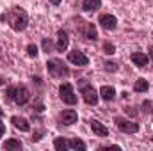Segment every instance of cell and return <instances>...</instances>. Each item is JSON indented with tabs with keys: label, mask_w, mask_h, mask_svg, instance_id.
Masks as SVG:
<instances>
[{
	"label": "cell",
	"mask_w": 153,
	"mask_h": 151,
	"mask_svg": "<svg viewBox=\"0 0 153 151\" xmlns=\"http://www.w3.org/2000/svg\"><path fill=\"white\" fill-rule=\"evenodd\" d=\"M100 5H102V0H84V2H82V7H84L85 11H89V13L98 11Z\"/></svg>",
	"instance_id": "obj_16"
},
{
	"label": "cell",
	"mask_w": 153,
	"mask_h": 151,
	"mask_svg": "<svg viewBox=\"0 0 153 151\" xmlns=\"http://www.w3.org/2000/svg\"><path fill=\"white\" fill-rule=\"evenodd\" d=\"M148 57L153 61V46H150V52H148Z\"/></svg>",
	"instance_id": "obj_26"
},
{
	"label": "cell",
	"mask_w": 153,
	"mask_h": 151,
	"mask_svg": "<svg viewBox=\"0 0 153 151\" xmlns=\"http://www.w3.org/2000/svg\"><path fill=\"white\" fill-rule=\"evenodd\" d=\"M89 126H91V130L98 135V137H107L109 135V130H107V126H103L100 121H96V119H91L89 121Z\"/></svg>",
	"instance_id": "obj_13"
},
{
	"label": "cell",
	"mask_w": 153,
	"mask_h": 151,
	"mask_svg": "<svg viewBox=\"0 0 153 151\" xmlns=\"http://www.w3.org/2000/svg\"><path fill=\"white\" fill-rule=\"evenodd\" d=\"M152 139H153V137H152Z\"/></svg>",
	"instance_id": "obj_29"
},
{
	"label": "cell",
	"mask_w": 153,
	"mask_h": 151,
	"mask_svg": "<svg viewBox=\"0 0 153 151\" xmlns=\"http://www.w3.org/2000/svg\"><path fill=\"white\" fill-rule=\"evenodd\" d=\"M76 119H78V114H76V110H73V109L62 110V112L59 114V121H61L62 124H66V126H70V124H75Z\"/></svg>",
	"instance_id": "obj_9"
},
{
	"label": "cell",
	"mask_w": 153,
	"mask_h": 151,
	"mask_svg": "<svg viewBox=\"0 0 153 151\" xmlns=\"http://www.w3.org/2000/svg\"><path fill=\"white\" fill-rule=\"evenodd\" d=\"M100 25L105 30H114L116 27H117V20H116V16H112V14H102L100 16Z\"/></svg>",
	"instance_id": "obj_11"
},
{
	"label": "cell",
	"mask_w": 153,
	"mask_h": 151,
	"mask_svg": "<svg viewBox=\"0 0 153 151\" xmlns=\"http://www.w3.org/2000/svg\"><path fill=\"white\" fill-rule=\"evenodd\" d=\"M11 123H13V126H14L16 130H20V132H29V130H30V123H29L25 117L13 115V117H11Z\"/></svg>",
	"instance_id": "obj_12"
},
{
	"label": "cell",
	"mask_w": 153,
	"mask_h": 151,
	"mask_svg": "<svg viewBox=\"0 0 153 151\" xmlns=\"http://www.w3.org/2000/svg\"><path fill=\"white\" fill-rule=\"evenodd\" d=\"M4 133H5V124H4V123L0 121V137H2Z\"/></svg>",
	"instance_id": "obj_25"
},
{
	"label": "cell",
	"mask_w": 153,
	"mask_h": 151,
	"mask_svg": "<svg viewBox=\"0 0 153 151\" xmlns=\"http://www.w3.org/2000/svg\"><path fill=\"white\" fill-rule=\"evenodd\" d=\"M22 148H23L22 142L16 141V139H9V141L4 142V150H22Z\"/></svg>",
	"instance_id": "obj_19"
},
{
	"label": "cell",
	"mask_w": 153,
	"mask_h": 151,
	"mask_svg": "<svg viewBox=\"0 0 153 151\" xmlns=\"http://www.w3.org/2000/svg\"><path fill=\"white\" fill-rule=\"evenodd\" d=\"M148 61H150V57H148L146 53H143V52L132 53V62H134L135 66H139V68H146V66H148Z\"/></svg>",
	"instance_id": "obj_14"
},
{
	"label": "cell",
	"mask_w": 153,
	"mask_h": 151,
	"mask_svg": "<svg viewBox=\"0 0 153 151\" xmlns=\"http://www.w3.org/2000/svg\"><path fill=\"white\" fill-rule=\"evenodd\" d=\"M100 96H102L105 101H112L116 98V89L111 87V85H103V87L100 89Z\"/></svg>",
	"instance_id": "obj_15"
},
{
	"label": "cell",
	"mask_w": 153,
	"mask_h": 151,
	"mask_svg": "<svg viewBox=\"0 0 153 151\" xmlns=\"http://www.w3.org/2000/svg\"><path fill=\"white\" fill-rule=\"evenodd\" d=\"M61 2H62V0H50V4H53V5H59Z\"/></svg>",
	"instance_id": "obj_27"
},
{
	"label": "cell",
	"mask_w": 153,
	"mask_h": 151,
	"mask_svg": "<svg viewBox=\"0 0 153 151\" xmlns=\"http://www.w3.org/2000/svg\"><path fill=\"white\" fill-rule=\"evenodd\" d=\"M2 115H4V110H2V109H0V117H2Z\"/></svg>",
	"instance_id": "obj_28"
},
{
	"label": "cell",
	"mask_w": 153,
	"mask_h": 151,
	"mask_svg": "<svg viewBox=\"0 0 153 151\" xmlns=\"http://www.w3.org/2000/svg\"><path fill=\"white\" fill-rule=\"evenodd\" d=\"M7 98L14 100L16 105H25L30 98V93L25 85H16V87H7Z\"/></svg>",
	"instance_id": "obj_3"
},
{
	"label": "cell",
	"mask_w": 153,
	"mask_h": 151,
	"mask_svg": "<svg viewBox=\"0 0 153 151\" xmlns=\"http://www.w3.org/2000/svg\"><path fill=\"white\" fill-rule=\"evenodd\" d=\"M0 20L5 21V23H7L13 30H16V32L25 30L27 25H29V14H27V11H25L23 7H13V9H9L7 13H4V14L0 16Z\"/></svg>",
	"instance_id": "obj_1"
},
{
	"label": "cell",
	"mask_w": 153,
	"mask_h": 151,
	"mask_svg": "<svg viewBox=\"0 0 153 151\" xmlns=\"http://www.w3.org/2000/svg\"><path fill=\"white\" fill-rule=\"evenodd\" d=\"M53 148H55L57 151H68V150H70V141H66V139L59 137V139H55V141H53Z\"/></svg>",
	"instance_id": "obj_17"
},
{
	"label": "cell",
	"mask_w": 153,
	"mask_h": 151,
	"mask_svg": "<svg viewBox=\"0 0 153 151\" xmlns=\"http://www.w3.org/2000/svg\"><path fill=\"white\" fill-rule=\"evenodd\" d=\"M52 48H53V43H52L50 39H43V50H45L46 53H50Z\"/></svg>",
	"instance_id": "obj_22"
},
{
	"label": "cell",
	"mask_w": 153,
	"mask_h": 151,
	"mask_svg": "<svg viewBox=\"0 0 153 151\" xmlns=\"http://www.w3.org/2000/svg\"><path fill=\"white\" fill-rule=\"evenodd\" d=\"M80 94H82V98H84V101H85L87 105H96V103H98V93H96V89H94L93 85H89V84L82 85Z\"/></svg>",
	"instance_id": "obj_7"
},
{
	"label": "cell",
	"mask_w": 153,
	"mask_h": 151,
	"mask_svg": "<svg viewBox=\"0 0 153 151\" xmlns=\"http://www.w3.org/2000/svg\"><path fill=\"white\" fill-rule=\"evenodd\" d=\"M46 70L53 78H68L70 76V70L68 66L61 61V59H50L46 62Z\"/></svg>",
	"instance_id": "obj_2"
},
{
	"label": "cell",
	"mask_w": 153,
	"mask_h": 151,
	"mask_svg": "<svg viewBox=\"0 0 153 151\" xmlns=\"http://www.w3.org/2000/svg\"><path fill=\"white\" fill-rule=\"evenodd\" d=\"M68 44H70L68 32H66V30H59V32H57V43H55V50H57V52H66Z\"/></svg>",
	"instance_id": "obj_10"
},
{
	"label": "cell",
	"mask_w": 153,
	"mask_h": 151,
	"mask_svg": "<svg viewBox=\"0 0 153 151\" xmlns=\"http://www.w3.org/2000/svg\"><path fill=\"white\" fill-rule=\"evenodd\" d=\"M27 53H29V55H30V57H38V46H36V44H29V46H27Z\"/></svg>",
	"instance_id": "obj_23"
},
{
	"label": "cell",
	"mask_w": 153,
	"mask_h": 151,
	"mask_svg": "<svg viewBox=\"0 0 153 151\" xmlns=\"http://www.w3.org/2000/svg\"><path fill=\"white\" fill-rule=\"evenodd\" d=\"M76 21H78V30H80V34L85 39H89V41H96V39H98L96 27H94L93 23H89V21H85V20H82V18H76Z\"/></svg>",
	"instance_id": "obj_4"
},
{
	"label": "cell",
	"mask_w": 153,
	"mask_h": 151,
	"mask_svg": "<svg viewBox=\"0 0 153 151\" xmlns=\"http://www.w3.org/2000/svg\"><path fill=\"white\" fill-rule=\"evenodd\" d=\"M114 123H116V126H117L121 132H125V133H135V132H139V124L134 123V121H130V119L114 117Z\"/></svg>",
	"instance_id": "obj_6"
},
{
	"label": "cell",
	"mask_w": 153,
	"mask_h": 151,
	"mask_svg": "<svg viewBox=\"0 0 153 151\" xmlns=\"http://www.w3.org/2000/svg\"><path fill=\"white\" fill-rule=\"evenodd\" d=\"M70 150H78V151H84L85 150V144L80 141V139H71L70 141Z\"/></svg>",
	"instance_id": "obj_20"
},
{
	"label": "cell",
	"mask_w": 153,
	"mask_h": 151,
	"mask_svg": "<svg viewBox=\"0 0 153 151\" xmlns=\"http://www.w3.org/2000/svg\"><path fill=\"white\" fill-rule=\"evenodd\" d=\"M105 71H109V73H116V71H117V64L112 62V61L105 62Z\"/></svg>",
	"instance_id": "obj_21"
},
{
	"label": "cell",
	"mask_w": 153,
	"mask_h": 151,
	"mask_svg": "<svg viewBox=\"0 0 153 151\" xmlns=\"http://www.w3.org/2000/svg\"><path fill=\"white\" fill-rule=\"evenodd\" d=\"M148 87H150V85H148V80H144V78H139V80L134 84V91H135V93H146Z\"/></svg>",
	"instance_id": "obj_18"
},
{
	"label": "cell",
	"mask_w": 153,
	"mask_h": 151,
	"mask_svg": "<svg viewBox=\"0 0 153 151\" xmlns=\"http://www.w3.org/2000/svg\"><path fill=\"white\" fill-rule=\"evenodd\" d=\"M68 61L73 62V64H76V66H87V64H89V59L84 55V52H80V50H76V48L68 53Z\"/></svg>",
	"instance_id": "obj_8"
},
{
	"label": "cell",
	"mask_w": 153,
	"mask_h": 151,
	"mask_svg": "<svg viewBox=\"0 0 153 151\" xmlns=\"http://www.w3.org/2000/svg\"><path fill=\"white\" fill-rule=\"evenodd\" d=\"M59 96H61V100H62L64 103H68V105H75L76 103V94H75V91H73V85L68 84V82L61 84V87H59Z\"/></svg>",
	"instance_id": "obj_5"
},
{
	"label": "cell",
	"mask_w": 153,
	"mask_h": 151,
	"mask_svg": "<svg viewBox=\"0 0 153 151\" xmlns=\"http://www.w3.org/2000/svg\"><path fill=\"white\" fill-rule=\"evenodd\" d=\"M103 52H105V53H109V55H112V53L116 52L114 44H112V43H103Z\"/></svg>",
	"instance_id": "obj_24"
}]
</instances>
